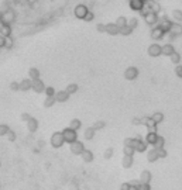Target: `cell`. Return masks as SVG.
I'll list each match as a JSON object with an SVG mask.
<instances>
[{
  "label": "cell",
  "instance_id": "cell-5",
  "mask_svg": "<svg viewBox=\"0 0 182 190\" xmlns=\"http://www.w3.org/2000/svg\"><path fill=\"white\" fill-rule=\"evenodd\" d=\"M69 149L73 155H81V153L85 151V145H83V142H81V141H75V142L69 144Z\"/></svg>",
  "mask_w": 182,
  "mask_h": 190
},
{
  "label": "cell",
  "instance_id": "cell-16",
  "mask_svg": "<svg viewBox=\"0 0 182 190\" xmlns=\"http://www.w3.org/2000/svg\"><path fill=\"white\" fill-rule=\"evenodd\" d=\"M81 158L83 159L85 164H90V162H93V159H95V155H93V152L90 149H86L85 148V151L81 153Z\"/></svg>",
  "mask_w": 182,
  "mask_h": 190
},
{
  "label": "cell",
  "instance_id": "cell-7",
  "mask_svg": "<svg viewBox=\"0 0 182 190\" xmlns=\"http://www.w3.org/2000/svg\"><path fill=\"white\" fill-rule=\"evenodd\" d=\"M139 73L140 72L136 66H129L124 70V77H126V80H134L139 77Z\"/></svg>",
  "mask_w": 182,
  "mask_h": 190
},
{
  "label": "cell",
  "instance_id": "cell-21",
  "mask_svg": "<svg viewBox=\"0 0 182 190\" xmlns=\"http://www.w3.org/2000/svg\"><path fill=\"white\" fill-rule=\"evenodd\" d=\"M151 177H152V175H151L150 170H143L140 177H139V180L141 182V183H150V182H151Z\"/></svg>",
  "mask_w": 182,
  "mask_h": 190
},
{
  "label": "cell",
  "instance_id": "cell-44",
  "mask_svg": "<svg viewBox=\"0 0 182 190\" xmlns=\"http://www.w3.org/2000/svg\"><path fill=\"white\" fill-rule=\"evenodd\" d=\"M4 38H6V44H4V48L10 49V48L13 47V38H11V37H4Z\"/></svg>",
  "mask_w": 182,
  "mask_h": 190
},
{
  "label": "cell",
  "instance_id": "cell-9",
  "mask_svg": "<svg viewBox=\"0 0 182 190\" xmlns=\"http://www.w3.org/2000/svg\"><path fill=\"white\" fill-rule=\"evenodd\" d=\"M171 24H172V21H171V20H168V17H167V16L161 17V18L158 20V27L161 28L162 31H164V33H169Z\"/></svg>",
  "mask_w": 182,
  "mask_h": 190
},
{
  "label": "cell",
  "instance_id": "cell-19",
  "mask_svg": "<svg viewBox=\"0 0 182 190\" xmlns=\"http://www.w3.org/2000/svg\"><path fill=\"white\" fill-rule=\"evenodd\" d=\"M26 124H27V130L30 131V133H35V131L38 130V120L34 118V117H31Z\"/></svg>",
  "mask_w": 182,
  "mask_h": 190
},
{
  "label": "cell",
  "instance_id": "cell-55",
  "mask_svg": "<svg viewBox=\"0 0 182 190\" xmlns=\"http://www.w3.org/2000/svg\"><path fill=\"white\" fill-rule=\"evenodd\" d=\"M131 123H133V125H141V118H137V117H134L131 120Z\"/></svg>",
  "mask_w": 182,
  "mask_h": 190
},
{
  "label": "cell",
  "instance_id": "cell-41",
  "mask_svg": "<svg viewBox=\"0 0 182 190\" xmlns=\"http://www.w3.org/2000/svg\"><path fill=\"white\" fill-rule=\"evenodd\" d=\"M131 33H133V28H130L129 26L120 28V35H124V37H127V35H130Z\"/></svg>",
  "mask_w": 182,
  "mask_h": 190
},
{
  "label": "cell",
  "instance_id": "cell-53",
  "mask_svg": "<svg viewBox=\"0 0 182 190\" xmlns=\"http://www.w3.org/2000/svg\"><path fill=\"white\" fill-rule=\"evenodd\" d=\"M139 190H151V186H150V183H141Z\"/></svg>",
  "mask_w": 182,
  "mask_h": 190
},
{
  "label": "cell",
  "instance_id": "cell-28",
  "mask_svg": "<svg viewBox=\"0 0 182 190\" xmlns=\"http://www.w3.org/2000/svg\"><path fill=\"white\" fill-rule=\"evenodd\" d=\"M81 127H82V121H81L79 118H73V120H71L69 128H72V130L78 131V130H81Z\"/></svg>",
  "mask_w": 182,
  "mask_h": 190
},
{
  "label": "cell",
  "instance_id": "cell-2",
  "mask_svg": "<svg viewBox=\"0 0 182 190\" xmlns=\"http://www.w3.org/2000/svg\"><path fill=\"white\" fill-rule=\"evenodd\" d=\"M62 134H64V138H65V142L68 144H72L75 141H78V133L69 127H66L65 130H62Z\"/></svg>",
  "mask_w": 182,
  "mask_h": 190
},
{
  "label": "cell",
  "instance_id": "cell-52",
  "mask_svg": "<svg viewBox=\"0 0 182 190\" xmlns=\"http://www.w3.org/2000/svg\"><path fill=\"white\" fill-rule=\"evenodd\" d=\"M7 138H9V141H11V142H13V141H16V133H14V131H9V134H7Z\"/></svg>",
  "mask_w": 182,
  "mask_h": 190
},
{
  "label": "cell",
  "instance_id": "cell-3",
  "mask_svg": "<svg viewBox=\"0 0 182 190\" xmlns=\"http://www.w3.org/2000/svg\"><path fill=\"white\" fill-rule=\"evenodd\" d=\"M141 125H146L148 133H157V125H158V124H155V121L152 120L151 117H143Z\"/></svg>",
  "mask_w": 182,
  "mask_h": 190
},
{
  "label": "cell",
  "instance_id": "cell-20",
  "mask_svg": "<svg viewBox=\"0 0 182 190\" xmlns=\"http://www.w3.org/2000/svg\"><path fill=\"white\" fill-rule=\"evenodd\" d=\"M158 159H159V156H158V151H157L155 148H152V149H150L148 152H147V160H148V162L154 164V162H157Z\"/></svg>",
  "mask_w": 182,
  "mask_h": 190
},
{
  "label": "cell",
  "instance_id": "cell-58",
  "mask_svg": "<svg viewBox=\"0 0 182 190\" xmlns=\"http://www.w3.org/2000/svg\"><path fill=\"white\" fill-rule=\"evenodd\" d=\"M143 2H144V3H146V2H147V0H143Z\"/></svg>",
  "mask_w": 182,
  "mask_h": 190
},
{
  "label": "cell",
  "instance_id": "cell-59",
  "mask_svg": "<svg viewBox=\"0 0 182 190\" xmlns=\"http://www.w3.org/2000/svg\"><path fill=\"white\" fill-rule=\"evenodd\" d=\"M119 190H123V189H119Z\"/></svg>",
  "mask_w": 182,
  "mask_h": 190
},
{
  "label": "cell",
  "instance_id": "cell-42",
  "mask_svg": "<svg viewBox=\"0 0 182 190\" xmlns=\"http://www.w3.org/2000/svg\"><path fill=\"white\" fill-rule=\"evenodd\" d=\"M127 26L130 27V28H137V26H139V18H136V17H133V18H130L129 23H127Z\"/></svg>",
  "mask_w": 182,
  "mask_h": 190
},
{
  "label": "cell",
  "instance_id": "cell-14",
  "mask_svg": "<svg viewBox=\"0 0 182 190\" xmlns=\"http://www.w3.org/2000/svg\"><path fill=\"white\" fill-rule=\"evenodd\" d=\"M129 4H130V9L134 11H140L144 9L146 3L143 2V0H129Z\"/></svg>",
  "mask_w": 182,
  "mask_h": 190
},
{
  "label": "cell",
  "instance_id": "cell-48",
  "mask_svg": "<svg viewBox=\"0 0 182 190\" xmlns=\"http://www.w3.org/2000/svg\"><path fill=\"white\" fill-rule=\"evenodd\" d=\"M158 151V156L161 158V159H164V158H167V155H168V152H167L164 148H161V149H157Z\"/></svg>",
  "mask_w": 182,
  "mask_h": 190
},
{
  "label": "cell",
  "instance_id": "cell-33",
  "mask_svg": "<svg viewBox=\"0 0 182 190\" xmlns=\"http://www.w3.org/2000/svg\"><path fill=\"white\" fill-rule=\"evenodd\" d=\"M151 118L155 121V124H159V123H162V121H164V114H162L161 111H157V113H154L151 116Z\"/></svg>",
  "mask_w": 182,
  "mask_h": 190
},
{
  "label": "cell",
  "instance_id": "cell-15",
  "mask_svg": "<svg viewBox=\"0 0 182 190\" xmlns=\"http://www.w3.org/2000/svg\"><path fill=\"white\" fill-rule=\"evenodd\" d=\"M164 35H165V33H164V31H162L158 26L154 27V28L151 30V38H152L154 41H159V40H162V38H164Z\"/></svg>",
  "mask_w": 182,
  "mask_h": 190
},
{
  "label": "cell",
  "instance_id": "cell-13",
  "mask_svg": "<svg viewBox=\"0 0 182 190\" xmlns=\"http://www.w3.org/2000/svg\"><path fill=\"white\" fill-rule=\"evenodd\" d=\"M71 94L66 92V90H58L55 93V99L58 103H65V101H68V99H69Z\"/></svg>",
  "mask_w": 182,
  "mask_h": 190
},
{
  "label": "cell",
  "instance_id": "cell-4",
  "mask_svg": "<svg viewBox=\"0 0 182 190\" xmlns=\"http://www.w3.org/2000/svg\"><path fill=\"white\" fill-rule=\"evenodd\" d=\"M147 52H148V55L152 58L159 57V55H162V45H159V44H157V42L151 44L148 47V49H147Z\"/></svg>",
  "mask_w": 182,
  "mask_h": 190
},
{
  "label": "cell",
  "instance_id": "cell-34",
  "mask_svg": "<svg viewBox=\"0 0 182 190\" xmlns=\"http://www.w3.org/2000/svg\"><path fill=\"white\" fill-rule=\"evenodd\" d=\"M65 90H66V92H68L69 94H73V93H76V92L79 90V86H78L76 83H69L68 86H66Z\"/></svg>",
  "mask_w": 182,
  "mask_h": 190
},
{
  "label": "cell",
  "instance_id": "cell-49",
  "mask_svg": "<svg viewBox=\"0 0 182 190\" xmlns=\"http://www.w3.org/2000/svg\"><path fill=\"white\" fill-rule=\"evenodd\" d=\"M96 30L99 31V33H106V24L99 23V24L96 26Z\"/></svg>",
  "mask_w": 182,
  "mask_h": 190
},
{
  "label": "cell",
  "instance_id": "cell-27",
  "mask_svg": "<svg viewBox=\"0 0 182 190\" xmlns=\"http://www.w3.org/2000/svg\"><path fill=\"white\" fill-rule=\"evenodd\" d=\"M28 77H30L31 80L40 79V70L37 69V68H30V70H28Z\"/></svg>",
  "mask_w": 182,
  "mask_h": 190
},
{
  "label": "cell",
  "instance_id": "cell-36",
  "mask_svg": "<svg viewBox=\"0 0 182 190\" xmlns=\"http://www.w3.org/2000/svg\"><path fill=\"white\" fill-rule=\"evenodd\" d=\"M169 58H171V62H172V63H175V65H179V62H181V53L176 52V51L172 53Z\"/></svg>",
  "mask_w": 182,
  "mask_h": 190
},
{
  "label": "cell",
  "instance_id": "cell-25",
  "mask_svg": "<svg viewBox=\"0 0 182 190\" xmlns=\"http://www.w3.org/2000/svg\"><path fill=\"white\" fill-rule=\"evenodd\" d=\"M157 138H158V134L157 133H147V135H146V142H147V145H154L155 144V141H157Z\"/></svg>",
  "mask_w": 182,
  "mask_h": 190
},
{
  "label": "cell",
  "instance_id": "cell-54",
  "mask_svg": "<svg viewBox=\"0 0 182 190\" xmlns=\"http://www.w3.org/2000/svg\"><path fill=\"white\" fill-rule=\"evenodd\" d=\"M30 118H31V116H30L28 113H23V114H21V120L26 121V123H27L28 120H30Z\"/></svg>",
  "mask_w": 182,
  "mask_h": 190
},
{
  "label": "cell",
  "instance_id": "cell-47",
  "mask_svg": "<svg viewBox=\"0 0 182 190\" xmlns=\"http://www.w3.org/2000/svg\"><path fill=\"white\" fill-rule=\"evenodd\" d=\"M93 18H95V14H93L92 11H88V14L85 16V18H83V20H85V21H89V23H90V21H93Z\"/></svg>",
  "mask_w": 182,
  "mask_h": 190
},
{
  "label": "cell",
  "instance_id": "cell-26",
  "mask_svg": "<svg viewBox=\"0 0 182 190\" xmlns=\"http://www.w3.org/2000/svg\"><path fill=\"white\" fill-rule=\"evenodd\" d=\"M95 133H96V131L93 130V127H88L85 130V133H83V137H85L86 141H92L93 137H95Z\"/></svg>",
  "mask_w": 182,
  "mask_h": 190
},
{
  "label": "cell",
  "instance_id": "cell-38",
  "mask_svg": "<svg viewBox=\"0 0 182 190\" xmlns=\"http://www.w3.org/2000/svg\"><path fill=\"white\" fill-rule=\"evenodd\" d=\"M44 93H45V97H54L55 96V93H56V90L54 89L52 86H47Z\"/></svg>",
  "mask_w": 182,
  "mask_h": 190
},
{
  "label": "cell",
  "instance_id": "cell-8",
  "mask_svg": "<svg viewBox=\"0 0 182 190\" xmlns=\"http://www.w3.org/2000/svg\"><path fill=\"white\" fill-rule=\"evenodd\" d=\"M88 7L85 6V4H78V6L75 7V10H73V13H75V17L76 18H79V20H83L85 18V16L88 14Z\"/></svg>",
  "mask_w": 182,
  "mask_h": 190
},
{
  "label": "cell",
  "instance_id": "cell-40",
  "mask_svg": "<svg viewBox=\"0 0 182 190\" xmlns=\"http://www.w3.org/2000/svg\"><path fill=\"white\" fill-rule=\"evenodd\" d=\"M92 127H93V130H95V131H99V130H103V128L106 127V123L100 120V121H96V123L93 124Z\"/></svg>",
  "mask_w": 182,
  "mask_h": 190
},
{
  "label": "cell",
  "instance_id": "cell-24",
  "mask_svg": "<svg viewBox=\"0 0 182 190\" xmlns=\"http://www.w3.org/2000/svg\"><path fill=\"white\" fill-rule=\"evenodd\" d=\"M122 165L124 169H130V168L134 165V159H133V156H127V155H124L123 156V160H122Z\"/></svg>",
  "mask_w": 182,
  "mask_h": 190
},
{
  "label": "cell",
  "instance_id": "cell-6",
  "mask_svg": "<svg viewBox=\"0 0 182 190\" xmlns=\"http://www.w3.org/2000/svg\"><path fill=\"white\" fill-rule=\"evenodd\" d=\"M14 18H16L14 13L9 10V11H6V13H2V16H0V23L7 24V26H11V23L14 21Z\"/></svg>",
  "mask_w": 182,
  "mask_h": 190
},
{
  "label": "cell",
  "instance_id": "cell-23",
  "mask_svg": "<svg viewBox=\"0 0 182 190\" xmlns=\"http://www.w3.org/2000/svg\"><path fill=\"white\" fill-rule=\"evenodd\" d=\"M147 142L146 141H143L141 138H139V141H137L136 144V147H134V149H136V152H146L147 151Z\"/></svg>",
  "mask_w": 182,
  "mask_h": 190
},
{
  "label": "cell",
  "instance_id": "cell-39",
  "mask_svg": "<svg viewBox=\"0 0 182 190\" xmlns=\"http://www.w3.org/2000/svg\"><path fill=\"white\" fill-rule=\"evenodd\" d=\"M134 152H136V149H134L133 147H127V145H124V148H123V153L127 155V156H133Z\"/></svg>",
  "mask_w": 182,
  "mask_h": 190
},
{
  "label": "cell",
  "instance_id": "cell-46",
  "mask_svg": "<svg viewBox=\"0 0 182 190\" xmlns=\"http://www.w3.org/2000/svg\"><path fill=\"white\" fill-rule=\"evenodd\" d=\"M10 90H13V92H19V90H20V83H17V82H11V83H10Z\"/></svg>",
  "mask_w": 182,
  "mask_h": 190
},
{
  "label": "cell",
  "instance_id": "cell-43",
  "mask_svg": "<svg viewBox=\"0 0 182 190\" xmlns=\"http://www.w3.org/2000/svg\"><path fill=\"white\" fill-rule=\"evenodd\" d=\"M113 153H114L113 148H107V149L105 151V153H103V158H105V159H110V158L113 156Z\"/></svg>",
  "mask_w": 182,
  "mask_h": 190
},
{
  "label": "cell",
  "instance_id": "cell-17",
  "mask_svg": "<svg viewBox=\"0 0 182 190\" xmlns=\"http://www.w3.org/2000/svg\"><path fill=\"white\" fill-rule=\"evenodd\" d=\"M106 33L109 35H120V28L114 23H109L106 24Z\"/></svg>",
  "mask_w": 182,
  "mask_h": 190
},
{
  "label": "cell",
  "instance_id": "cell-32",
  "mask_svg": "<svg viewBox=\"0 0 182 190\" xmlns=\"http://www.w3.org/2000/svg\"><path fill=\"white\" fill-rule=\"evenodd\" d=\"M55 103H56L55 96L54 97H45V100H44V107H45V109H50V107H52Z\"/></svg>",
  "mask_w": 182,
  "mask_h": 190
},
{
  "label": "cell",
  "instance_id": "cell-22",
  "mask_svg": "<svg viewBox=\"0 0 182 190\" xmlns=\"http://www.w3.org/2000/svg\"><path fill=\"white\" fill-rule=\"evenodd\" d=\"M175 52V48L172 44H165V45H162V55H165V57H171L172 53Z\"/></svg>",
  "mask_w": 182,
  "mask_h": 190
},
{
  "label": "cell",
  "instance_id": "cell-60",
  "mask_svg": "<svg viewBox=\"0 0 182 190\" xmlns=\"http://www.w3.org/2000/svg\"><path fill=\"white\" fill-rule=\"evenodd\" d=\"M0 165H2V164H0Z\"/></svg>",
  "mask_w": 182,
  "mask_h": 190
},
{
  "label": "cell",
  "instance_id": "cell-51",
  "mask_svg": "<svg viewBox=\"0 0 182 190\" xmlns=\"http://www.w3.org/2000/svg\"><path fill=\"white\" fill-rule=\"evenodd\" d=\"M175 75L182 79V65H176L175 66Z\"/></svg>",
  "mask_w": 182,
  "mask_h": 190
},
{
  "label": "cell",
  "instance_id": "cell-45",
  "mask_svg": "<svg viewBox=\"0 0 182 190\" xmlns=\"http://www.w3.org/2000/svg\"><path fill=\"white\" fill-rule=\"evenodd\" d=\"M129 183H130V187H136V189H139V187L141 186V182H140V180H137V179L130 180Z\"/></svg>",
  "mask_w": 182,
  "mask_h": 190
},
{
  "label": "cell",
  "instance_id": "cell-10",
  "mask_svg": "<svg viewBox=\"0 0 182 190\" xmlns=\"http://www.w3.org/2000/svg\"><path fill=\"white\" fill-rule=\"evenodd\" d=\"M169 34L174 35V37L182 35V24L178 23V21H174V23L171 24V28H169Z\"/></svg>",
  "mask_w": 182,
  "mask_h": 190
},
{
  "label": "cell",
  "instance_id": "cell-50",
  "mask_svg": "<svg viewBox=\"0 0 182 190\" xmlns=\"http://www.w3.org/2000/svg\"><path fill=\"white\" fill-rule=\"evenodd\" d=\"M151 10L154 11V13H159V11H161V6H159L158 3H155V2H154V4L151 6Z\"/></svg>",
  "mask_w": 182,
  "mask_h": 190
},
{
  "label": "cell",
  "instance_id": "cell-11",
  "mask_svg": "<svg viewBox=\"0 0 182 190\" xmlns=\"http://www.w3.org/2000/svg\"><path fill=\"white\" fill-rule=\"evenodd\" d=\"M144 20H146V23L148 24V26H155V24H158V14L151 10L148 14L144 16Z\"/></svg>",
  "mask_w": 182,
  "mask_h": 190
},
{
  "label": "cell",
  "instance_id": "cell-56",
  "mask_svg": "<svg viewBox=\"0 0 182 190\" xmlns=\"http://www.w3.org/2000/svg\"><path fill=\"white\" fill-rule=\"evenodd\" d=\"M120 189H123V190H130L131 187H130V183L127 182V183H123L122 186H120Z\"/></svg>",
  "mask_w": 182,
  "mask_h": 190
},
{
  "label": "cell",
  "instance_id": "cell-18",
  "mask_svg": "<svg viewBox=\"0 0 182 190\" xmlns=\"http://www.w3.org/2000/svg\"><path fill=\"white\" fill-rule=\"evenodd\" d=\"M33 89V80L30 77H27V79H23L20 82V90L21 92H28V90Z\"/></svg>",
  "mask_w": 182,
  "mask_h": 190
},
{
  "label": "cell",
  "instance_id": "cell-30",
  "mask_svg": "<svg viewBox=\"0 0 182 190\" xmlns=\"http://www.w3.org/2000/svg\"><path fill=\"white\" fill-rule=\"evenodd\" d=\"M2 35L3 37H11V26L3 24L2 26Z\"/></svg>",
  "mask_w": 182,
  "mask_h": 190
},
{
  "label": "cell",
  "instance_id": "cell-31",
  "mask_svg": "<svg viewBox=\"0 0 182 190\" xmlns=\"http://www.w3.org/2000/svg\"><path fill=\"white\" fill-rule=\"evenodd\" d=\"M164 145H165V140H164V137L158 135V138H157L155 144H154L152 147L155 148V149H161V148H164Z\"/></svg>",
  "mask_w": 182,
  "mask_h": 190
},
{
  "label": "cell",
  "instance_id": "cell-57",
  "mask_svg": "<svg viewBox=\"0 0 182 190\" xmlns=\"http://www.w3.org/2000/svg\"><path fill=\"white\" fill-rule=\"evenodd\" d=\"M4 44H6V38H4L3 35H0V48L4 47Z\"/></svg>",
  "mask_w": 182,
  "mask_h": 190
},
{
  "label": "cell",
  "instance_id": "cell-12",
  "mask_svg": "<svg viewBox=\"0 0 182 190\" xmlns=\"http://www.w3.org/2000/svg\"><path fill=\"white\" fill-rule=\"evenodd\" d=\"M45 85H44V82L41 79H37V80H33V89L35 93H44L45 92Z\"/></svg>",
  "mask_w": 182,
  "mask_h": 190
},
{
  "label": "cell",
  "instance_id": "cell-37",
  "mask_svg": "<svg viewBox=\"0 0 182 190\" xmlns=\"http://www.w3.org/2000/svg\"><path fill=\"white\" fill-rule=\"evenodd\" d=\"M10 131V127L7 125V124H0V137H4L7 135Z\"/></svg>",
  "mask_w": 182,
  "mask_h": 190
},
{
  "label": "cell",
  "instance_id": "cell-35",
  "mask_svg": "<svg viewBox=\"0 0 182 190\" xmlns=\"http://www.w3.org/2000/svg\"><path fill=\"white\" fill-rule=\"evenodd\" d=\"M171 16H172V18H174L175 21H178V23H182V11L181 10H172Z\"/></svg>",
  "mask_w": 182,
  "mask_h": 190
},
{
  "label": "cell",
  "instance_id": "cell-29",
  "mask_svg": "<svg viewBox=\"0 0 182 190\" xmlns=\"http://www.w3.org/2000/svg\"><path fill=\"white\" fill-rule=\"evenodd\" d=\"M127 23H129V20H127L126 17H123V16H120V17H117V20L114 21V24H116L119 28H123V27H126L127 26Z\"/></svg>",
  "mask_w": 182,
  "mask_h": 190
},
{
  "label": "cell",
  "instance_id": "cell-1",
  "mask_svg": "<svg viewBox=\"0 0 182 190\" xmlns=\"http://www.w3.org/2000/svg\"><path fill=\"white\" fill-rule=\"evenodd\" d=\"M50 144L52 148H61L65 144V138H64V134L62 131H56L51 135V140H50Z\"/></svg>",
  "mask_w": 182,
  "mask_h": 190
}]
</instances>
